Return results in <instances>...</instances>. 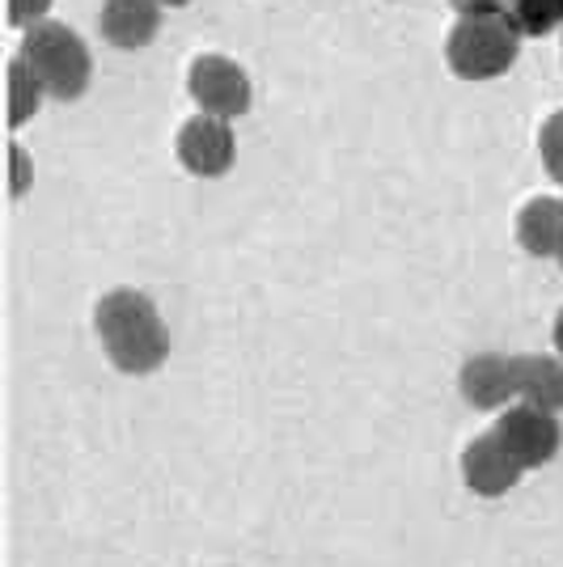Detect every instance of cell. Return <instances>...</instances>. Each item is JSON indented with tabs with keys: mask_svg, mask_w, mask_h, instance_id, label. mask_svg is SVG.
<instances>
[{
	"mask_svg": "<svg viewBox=\"0 0 563 567\" xmlns=\"http://www.w3.org/2000/svg\"><path fill=\"white\" fill-rule=\"evenodd\" d=\"M94 331L106 348V360L119 373H157L170 355V331H165L162 313L153 306V297H144L141 288H115L94 306Z\"/></svg>",
	"mask_w": 563,
	"mask_h": 567,
	"instance_id": "1",
	"label": "cell"
},
{
	"mask_svg": "<svg viewBox=\"0 0 563 567\" xmlns=\"http://www.w3.org/2000/svg\"><path fill=\"white\" fill-rule=\"evenodd\" d=\"M18 55L39 76V85L51 102H76L94 81V55L85 48V39L64 22L48 18V22L30 25Z\"/></svg>",
	"mask_w": 563,
	"mask_h": 567,
	"instance_id": "2",
	"label": "cell"
},
{
	"mask_svg": "<svg viewBox=\"0 0 563 567\" xmlns=\"http://www.w3.org/2000/svg\"><path fill=\"white\" fill-rule=\"evenodd\" d=\"M521 55V30L504 13H479L458 18V25L446 39V64L462 81H495L516 64Z\"/></svg>",
	"mask_w": 563,
	"mask_h": 567,
	"instance_id": "3",
	"label": "cell"
},
{
	"mask_svg": "<svg viewBox=\"0 0 563 567\" xmlns=\"http://www.w3.org/2000/svg\"><path fill=\"white\" fill-rule=\"evenodd\" d=\"M187 94L199 115L229 123L250 111V76L229 55H195L187 69Z\"/></svg>",
	"mask_w": 563,
	"mask_h": 567,
	"instance_id": "4",
	"label": "cell"
},
{
	"mask_svg": "<svg viewBox=\"0 0 563 567\" xmlns=\"http://www.w3.org/2000/svg\"><path fill=\"white\" fill-rule=\"evenodd\" d=\"M495 436L504 441V450L521 462V471H539L546 462H555V453L563 445V427L551 411H539V406H525L516 402L509 406L492 427Z\"/></svg>",
	"mask_w": 563,
	"mask_h": 567,
	"instance_id": "5",
	"label": "cell"
},
{
	"mask_svg": "<svg viewBox=\"0 0 563 567\" xmlns=\"http://www.w3.org/2000/svg\"><path fill=\"white\" fill-rule=\"evenodd\" d=\"M174 153H178L183 169L195 174V178H221V174L234 169V157H237L234 127H229L225 118L195 115L178 127Z\"/></svg>",
	"mask_w": 563,
	"mask_h": 567,
	"instance_id": "6",
	"label": "cell"
},
{
	"mask_svg": "<svg viewBox=\"0 0 563 567\" xmlns=\"http://www.w3.org/2000/svg\"><path fill=\"white\" fill-rule=\"evenodd\" d=\"M458 390L474 411H509V402L521 399V360L500 352L470 355L458 373Z\"/></svg>",
	"mask_w": 563,
	"mask_h": 567,
	"instance_id": "7",
	"label": "cell"
},
{
	"mask_svg": "<svg viewBox=\"0 0 563 567\" xmlns=\"http://www.w3.org/2000/svg\"><path fill=\"white\" fill-rule=\"evenodd\" d=\"M521 462L504 450V441L495 432L474 436L467 450H462V483H467L474 496H504L521 483Z\"/></svg>",
	"mask_w": 563,
	"mask_h": 567,
	"instance_id": "8",
	"label": "cell"
},
{
	"mask_svg": "<svg viewBox=\"0 0 563 567\" xmlns=\"http://www.w3.org/2000/svg\"><path fill=\"white\" fill-rule=\"evenodd\" d=\"M162 30V4L157 0H102L98 9V34L115 51H141Z\"/></svg>",
	"mask_w": 563,
	"mask_h": 567,
	"instance_id": "9",
	"label": "cell"
},
{
	"mask_svg": "<svg viewBox=\"0 0 563 567\" xmlns=\"http://www.w3.org/2000/svg\"><path fill=\"white\" fill-rule=\"evenodd\" d=\"M516 241L534 259H560L563 250V199L555 195H534L516 213Z\"/></svg>",
	"mask_w": 563,
	"mask_h": 567,
	"instance_id": "10",
	"label": "cell"
},
{
	"mask_svg": "<svg viewBox=\"0 0 563 567\" xmlns=\"http://www.w3.org/2000/svg\"><path fill=\"white\" fill-rule=\"evenodd\" d=\"M521 360V402L560 415L563 411V360L560 355H516Z\"/></svg>",
	"mask_w": 563,
	"mask_h": 567,
	"instance_id": "11",
	"label": "cell"
},
{
	"mask_svg": "<svg viewBox=\"0 0 563 567\" xmlns=\"http://www.w3.org/2000/svg\"><path fill=\"white\" fill-rule=\"evenodd\" d=\"M4 90H9V127H22L30 118L39 115V106H43V85H39V76L30 72L22 55H13L9 60V69H4Z\"/></svg>",
	"mask_w": 563,
	"mask_h": 567,
	"instance_id": "12",
	"label": "cell"
},
{
	"mask_svg": "<svg viewBox=\"0 0 563 567\" xmlns=\"http://www.w3.org/2000/svg\"><path fill=\"white\" fill-rule=\"evenodd\" d=\"M509 18L521 30V39H542L563 25V0H513Z\"/></svg>",
	"mask_w": 563,
	"mask_h": 567,
	"instance_id": "13",
	"label": "cell"
},
{
	"mask_svg": "<svg viewBox=\"0 0 563 567\" xmlns=\"http://www.w3.org/2000/svg\"><path fill=\"white\" fill-rule=\"evenodd\" d=\"M539 157H542V166H546V174H551L555 183H563V111H555V115L542 123Z\"/></svg>",
	"mask_w": 563,
	"mask_h": 567,
	"instance_id": "14",
	"label": "cell"
},
{
	"mask_svg": "<svg viewBox=\"0 0 563 567\" xmlns=\"http://www.w3.org/2000/svg\"><path fill=\"white\" fill-rule=\"evenodd\" d=\"M34 183V174H30V157H25L22 144H9V195L13 199H22L25 190Z\"/></svg>",
	"mask_w": 563,
	"mask_h": 567,
	"instance_id": "15",
	"label": "cell"
},
{
	"mask_svg": "<svg viewBox=\"0 0 563 567\" xmlns=\"http://www.w3.org/2000/svg\"><path fill=\"white\" fill-rule=\"evenodd\" d=\"M48 13H51V0H9V25H18V30L48 22Z\"/></svg>",
	"mask_w": 563,
	"mask_h": 567,
	"instance_id": "16",
	"label": "cell"
},
{
	"mask_svg": "<svg viewBox=\"0 0 563 567\" xmlns=\"http://www.w3.org/2000/svg\"><path fill=\"white\" fill-rule=\"evenodd\" d=\"M513 0H453V9L462 18H479V13H504Z\"/></svg>",
	"mask_w": 563,
	"mask_h": 567,
	"instance_id": "17",
	"label": "cell"
},
{
	"mask_svg": "<svg viewBox=\"0 0 563 567\" xmlns=\"http://www.w3.org/2000/svg\"><path fill=\"white\" fill-rule=\"evenodd\" d=\"M555 352H560V360H563V309H560V318H555Z\"/></svg>",
	"mask_w": 563,
	"mask_h": 567,
	"instance_id": "18",
	"label": "cell"
},
{
	"mask_svg": "<svg viewBox=\"0 0 563 567\" xmlns=\"http://www.w3.org/2000/svg\"><path fill=\"white\" fill-rule=\"evenodd\" d=\"M162 9H183V4H191V0H157Z\"/></svg>",
	"mask_w": 563,
	"mask_h": 567,
	"instance_id": "19",
	"label": "cell"
},
{
	"mask_svg": "<svg viewBox=\"0 0 563 567\" xmlns=\"http://www.w3.org/2000/svg\"><path fill=\"white\" fill-rule=\"evenodd\" d=\"M560 267H563V250H560Z\"/></svg>",
	"mask_w": 563,
	"mask_h": 567,
	"instance_id": "20",
	"label": "cell"
}]
</instances>
